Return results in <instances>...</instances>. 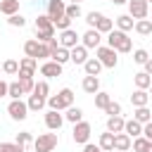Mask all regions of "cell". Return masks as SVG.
Wrapping results in <instances>:
<instances>
[{
    "label": "cell",
    "instance_id": "cell-1",
    "mask_svg": "<svg viewBox=\"0 0 152 152\" xmlns=\"http://www.w3.org/2000/svg\"><path fill=\"white\" fill-rule=\"evenodd\" d=\"M107 45L109 48H114L116 52H133V40L128 38V33L126 31H121V28H112L109 33H107Z\"/></svg>",
    "mask_w": 152,
    "mask_h": 152
},
{
    "label": "cell",
    "instance_id": "cell-2",
    "mask_svg": "<svg viewBox=\"0 0 152 152\" xmlns=\"http://www.w3.org/2000/svg\"><path fill=\"white\" fill-rule=\"evenodd\" d=\"M74 104V90L71 88H62L57 95H50L48 97V109H57V112H64Z\"/></svg>",
    "mask_w": 152,
    "mask_h": 152
},
{
    "label": "cell",
    "instance_id": "cell-3",
    "mask_svg": "<svg viewBox=\"0 0 152 152\" xmlns=\"http://www.w3.org/2000/svg\"><path fill=\"white\" fill-rule=\"evenodd\" d=\"M36 38L40 43H48L50 38H55V24L48 14H38L36 19Z\"/></svg>",
    "mask_w": 152,
    "mask_h": 152
},
{
    "label": "cell",
    "instance_id": "cell-4",
    "mask_svg": "<svg viewBox=\"0 0 152 152\" xmlns=\"http://www.w3.org/2000/svg\"><path fill=\"white\" fill-rule=\"evenodd\" d=\"M59 142V135L52 131V133H40L38 138H33V150L36 152H52Z\"/></svg>",
    "mask_w": 152,
    "mask_h": 152
},
{
    "label": "cell",
    "instance_id": "cell-5",
    "mask_svg": "<svg viewBox=\"0 0 152 152\" xmlns=\"http://www.w3.org/2000/svg\"><path fill=\"white\" fill-rule=\"evenodd\" d=\"M95 57L102 62L104 69H114V66L119 64V52H116L114 48H109V45H100V48L95 50Z\"/></svg>",
    "mask_w": 152,
    "mask_h": 152
},
{
    "label": "cell",
    "instance_id": "cell-6",
    "mask_svg": "<svg viewBox=\"0 0 152 152\" xmlns=\"http://www.w3.org/2000/svg\"><path fill=\"white\" fill-rule=\"evenodd\" d=\"M90 133H93V126H90L88 121H78V124H74L71 138H74V142H78V145H86V142L90 140Z\"/></svg>",
    "mask_w": 152,
    "mask_h": 152
},
{
    "label": "cell",
    "instance_id": "cell-7",
    "mask_svg": "<svg viewBox=\"0 0 152 152\" xmlns=\"http://www.w3.org/2000/svg\"><path fill=\"white\" fill-rule=\"evenodd\" d=\"M128 14L138 21V19H147L150 14V2L147 0H128Z\"/></svg>",
    "mask_w": 152,
    "mask_h": 152
},
{
    "label": "cell",
    "instance_id": "cell-8",
    "mask_svg": "<svg viewBox=\"0 0 152 152\" xmlns=\"http://www.w3.org/2000/svg\"><path fill=\"white\" fill-rule=\"evenodd\" d=\"M7 114H10L14 121H24V119L28 116V104H26L24 100H12V102L7 104Z\"/></svg>",
    "mask_w": 152,
    "mask_h": 152
},
{
    "label": "cell",
    "instance_id": "cell-9",
    "mask_svg": "<svg viewBox=\"0 0 152 152\" xmlns=\"http://www.w3.org/2000/svg\"><path fill=\"white\" fill-rule=\"evenodd\" d=\"M81 45H86L88 50H97L102 45V33L97 28H88L83 36H81Z\"/></svg>",
    "mask_w": 152,
    "mask_h": 152
},
{
    "label": "cell",
    "instance_id": "cell-10",
    "mask_svg": "<svg viewBox=\"0 0 152 152\" xmlns=\"http://www.w3.org/2000/svg\"><path fill=\"white\" fill-rule=\"evenodd\" d=\"M62 69H64V64H59V62H55V59H45V62L40 64V76H45V78H57V76H62Z\"/></svg>",
    "mask_w": 152,
    "mask_h": 152
},
{
    "label": "cell",
    "instance_id": "cell-11",
    "mask_svg": "<svg viewBox=\"0 0 152 152\" xmlns=\"http://www.w3.org/2000/svg\"><path fill=\"white\" fill-rule=\"evenodd\" d=\"M64 121H66L64 114H59L57 109H48L45 112V126H48V131H59Z\"/></svg>",
    "mask_w": 152,
    "mask_h": 152
},
{
    "label": "cell",
    "instance_id": "cell-12",
    "mask_svg": "<svg viewBox=\"0 0 152 152\" xmlns=\"http://www.w3.org/2000/svg\"><path fill=\"white\" fill-rule=\"evenodd\" d=\"M38 69V59L36 57H21L19 59V74L17 76H33Z\"/></svg>",
    "mask_w": 152,
    "mask_h": 152
},
{
    "label": "cell",
    "instance_id": "cell-13",
    "mask_svg": "<svg viewBox=\"0 0 152 152\" xmlns=\"http://www.w3.org/2000/svg\"><path fill=\"white\" fill-rule=\"evenodd\" d=\"M78 40H81V36H78L74 28H66V31L59 33V45H62V48H69V50H71V48L78 45Z\"/></svg>",
    "mask_w": 152,
    "mask_h": 152
},
{
    "label": "cell",
    "instance_id": "cell-14",
    "mask_svg": "<svg viewBox=\"0 0 152 152\" xmlns=\"http://www.w3.org/2000/svg\"><path fill=\"white\" fill-rule=\"evenodd\" d=\"M50 19H57L62 14H66V2L64 0H48V12H45Z\"/></svg>",
    "mask_w": 152,
    "mask_h": 152
},
{
    "label": "cell",
    "instance_id": "cell-15",
    "mask_svg": "<svg viewBox=\"0 0 152 152\" xmlns=\"http://www.w3.org/2000/svg\"><path fill=\"white\" fill-rule=\"evenodd\" d=\"M81 88H83V93H88V95H95V93H100V78L97 76H83V81H81Z\"/></svg>",
    "mask_w": 152,
    "mask_h": 152
},
{
    "label": "cell",
    "instance_id": "cell-16",
    "mask_svg": "<svg viewBox=\"0 0 152 152\" xmlns=\"http://www.w3.org/2000/svg\"><path fill=\"white\" fill-rule=\"evenodd\" d=\"M147 102H150V90L135 88L133 95H131V104H133V107H147Z\"/></svg>",
    "mask_w": 152,
    "mask_h": 152
},
{
    "label": "cell",
    "instance_id": "cell-17",
    "mask_svg": "<svg viewBox=\"0 0 152 152\" xmlns=\"http://www.w3.org/2000/svg\"><path fill=\"white\" fill-rule=\"evenodd\" d=\"M131 145H133V138L128 133H114V150L126 152V150H131Z\"/></svg>",
    "mask_w": 152,
    "mask_h": 152
},
{
    "label": "cell",
    "instance_id": "cell-18",
    "mask_svg": "<svg viewBox=\"0 0 152 152\" xmlns=\"http://www.w3.org/2000/svg\"><path fill=\"white\" fill-rule=\"evenodd\" d=\"M71 62L83 66V64L88 62V48H86V45H81V43H78L76 48H71Z\"/></svg>",
    "mask_w": 152,
    "mask_h": 152
},
{
    "label": "cell",
    "instance_id": "cell-19",
    "mask_svg": "<svg viewBox=\"0 0 152 152\" xmlns=\"http://www.w3.org/2000/svg\"><path fill=\"white\" fill-rule=\"evenodd\" d=\"M124 126H126V119H124L121 114L107 116V131H109V133H124Z\"/></svg>",
    "mask_w": 152,
    "mask_h": 152
},
{
    "label": "cell",
    "instance_id": "cell-20",
    "mask_svg": "<svg viewBox=\"0 0 152 152\" xmlns=\"http://www.w3.org/2000/svg\"><path fill=\"white\" fill-rule=\"evenodd\" d=\"M102 69H104V66H102V62H100L97 57H88V62L83 64V71H86L88 76H100Z\"/></svg>",
    "mask_w": 152,
    "mask_h": 152
},
{
    "label": "cell",
    "instance_id": "cell-21",
    "mask_svg": "<svg viewBox=\"0 0 152 152\" xmlns=\"http://www.w3.org/2000/svg\"><path fill=\"white\" fill-rule=\"evenodd\" d=\"M133 83H135V88H142V90H147L150 86H152V76L142 69V71H138V74H133Z\"/></svg>",
    "mask_w": 152,
    "mask_h": 152
},
{
    "label": "cell",
    "instance_id": "cell-22",
    "mask_svg": "<svg viewBox=\"0 0 152 152\" xmlns=\"http://www.w3.org/2000/svg\"><path fill=\"white\" fill-rule=\"evenodd\" d=\"M50 59H55V62H59V64H66V62H71V50L69 48H55L52 50V57Z\"/></svg>",
    "mask_w": 152,
    "mask_h": 152
},
{
    "label": "cell",
    "instance_id": "cell-23",
    "mask_svg": "<svg viewBox=\"0 0 152 152\" xmlns=\"http://www.w3.org/2000/svg\"><path fill=\"white\" fill-rule=\"evenodd\" d=\"M133 152H152V140H147L145 135H138L133 138Z\"/></svg>",
    "mask_w": 152,
    "mask_h": 152
},
{
    "label": "cell",
    "instance_id": "cell-24",
    "mask_svg": "<svg viewBox=\"0 0 152 152\" xmlns=\"http://www.w3.org/2000/svg\"><path fill=\"white\" fill-rule=\"evenodd\" d=\"M114 24H116V28H121V31H126V33H128V31H133L135 19H133L131 14H121V17H116V21H114Z\"/></svg>",
    "mask_w": 152,
    "mask_h": 152
},
{
    "label": "cell",
    "instance_id": "cell-25",
    "mask_svg": "<svg viewBox=\"0 0 152 152\" xmlns=\"http://www.w3.org/2000/svg\"><path fill=\"white\" fill-rule=\"evenodd\" d=\"M124 133H128L131 138H138V135H142V124L135 121V119H128L126 126H124Z\"/></svg>",
    "mask_w": 152,
    "mask_h": 152
},
{
    "label": "cell",
    "instance_id": "cell-26",
    "mask_svg": "<svg viewBox=\"0 0 152 152\" xmlns=\"http://www.w3.org/2000/svg\"><path fill=\"white\" fill-rule=\"evenodd\" d=\"M133 31L138 36H152V19H138L135 26H133Z\"/></svg>",
    "mask_w": 152,
    "mask_h": 152
},
{
    "label": "cell",
    "instance_id": "cell-27",
    "mask_svg": "<svg viewBox=\"0 0 152 152\" xmlns=\"http://www.w3.org/2000/svg\"><path fill=\"white\" fill-rule=\"evenodd\" d=\"M38 50H40V40L38 38H31V40L24 43V55L26 57H36L38 59Z\"/></svg>",
    "mask_w": 152,
    "mask_h": 152
},
{
    "label": "cell",
    "instance_id": "cell-28",
    "mask_svg": "<svg viewBox=\"0 0 152 152\" xmlns=\"http://www.w3.org/2000/svg\"><path fill=\"white\" fill-rule=\"evenodd\" d=\"M26 104H28V112H40V109L48 104V100H43V97H38L36 93H31L28 100H26Z\"/></svg>",
    "mask_w": 152,
    "mask_h": 152
},
{
    "label": "cell",
    "instance_id": "cell-29",
    "mask_svg": "<svg viewBox=\"0 0 152 152\" xmlns=\"http://www.w3.org/2000/svg\"><path fill=\"white\" fill-rule=\"evenodd\" d=\"M133 119H135V121H140V124L145 126V124H150V121H152V112H150L147 107H135V109H133Z\"/></svg>",
    "mask_w": 152,
    "mask_h": 152
},
{
    "label": "cell",
    "instance_id": "cell-30",
    "mask_svg": "<svg viewBox=\"0 0 152 152\" xmlns=\"http://www.w3.org/2000/svg\"><path fill=\"white\" fill-rule=\"evenodd\" d=\"M0 12L7 14V17L17 14L19 12V0H0Z\"/></svg>",
    "mask_w": 152,
    "mask_h": 152
},
{
    "label": "cell",
    "instance_id": "cell-31",
    "mask_svg": "<svg viewBox=\"0 0 152 152\" xmlns=\"http://www.w3.org/2000/svg\"><path fill=\"white\" fill-rule=\"evenodd\" d=\"M64 112H66V114H64V119H66V121H71V124L83 121V109H81V107H74V104H71V107H69V109H64Z\"/></svg>",
    "mask_w": 152,
    "mask_h": 152
},
{
    "label": "cell",
    "instance_id": "cell-32",
    "mask_svg": "<svg viewBox=\"0 0 152 152\" xmlns=\"http://www.w3.org/2000/svg\"><path fill=\"white\" fill-rule=\"evenodd\" d=\"M97 145L104 150V152H112L114 150V133H100V140H97Z\"/></svg>",
    "mask_w": 152,
    "mask_h": 152
},
{
    "label": "cell",
    "instance_id": "cell-33",
    "mask_svg": "<svg viewBox=\"0 0 152 152\" xmlns=\"http://www.w3.org/2000/svg\"><path fill=\"white\" fill-rule=\"evenodd\" d=\"M19 86H21L24 95H31L36 88V81H33V76H19Z\"/></svg>",
    "mask_w": 152,
    "mask_h": 152
},
{
    "label": "cell",
    "instance_id": "cell-34",
    "mask_svg": "<svg viewBox=\"0 0 152 152\" xmlns=\"http://www.w3.org/2000/svg\"><path fill=\"white\" fill-rule=\"evenodd\" d=\"M95 28H97L100 33H109V31L114 28V21H112L109 17H104V14H102V17H100V21L95 24Z\"/></svg>",
    "mask_w": 152,
    "mask_h": 152
},
{
    "label": "cell",
    "instance_id": "cell-35",
    "mask_svg": "<svg viewBox=\"0 0 152 152\" xmlns=\"http://www.w3.org/2000/svg\"><path fill=\"white\" fill-rule=\"evenodd\" d=\"M109 102H112V95H109V93H104V90L95 93V107H97V109H104Z\"/></svg>",
    "mask_w": 152,
    "mask_h": 152
},
{
    "label": "cell",
    "instance_id": "cell-36",
    "mask_svg": "<svg viewBox=\"0 0 152 152\" xmlns=\"http://www.w3.org/2000/svg\"><path fill=\"white\" fill-rule=\"evenodd\" d=\"M66 17H69V19H78V17H83L81 2H69V5H66Z\"/></svg>",
    "mask_w": 152,
    "mask_h": 152
},
{
    "label": "cell",
    "instance_id": "cell-37",
    "mask_svg": "<svg viewBox=\"0 0 152 152\" xmlns=\"http://www.w3.org/2000/svg\"><path fill=\"white\" fill-rule=\"evenodd\" d=\"M71 21H74V19H69L66 14H62V17L52 19V24H55V28H57V31H66V28H71Z\"/></svg>",
    "mask_w": 152,
    "mask_h": 152
},
{
    "label": "cell",
    "instance_id": "cell-38",
    "mask_svg": "<svg viewBox=\"0 0 152 152\" xmlns=\"http://www.w3.org/2000/svg\"><path fill=\"white\" fill-rule=\"evenodd\" d=\"M33 93H36L38 97L48 100V97H50V86H48V81H38V83H36V88H33Z\"/></svg>",
    "mask_w": 152,
    "mask_h": 152
},
{
    "label": "cell",
    "instance_id": "cell-39",
    "mask_svg": "<svg viewBox=\"0 0 152 152\" xmlns=\"http://www.w3.org/2000/svg\"><path fill=\"white\" fill-rule=\"evenodd\" d=\"M2 71L10 74V76L19 74V62H17V59H5V62H2Z\"/></svg>",
    "mask_w": 152,
    "mask_h": 152
},
{
    "label": "cell",
    "instance_id": "cell-40",
    "mask_svg": "<svg viewBox=\"0 0 152 152\" xmlns=\"http://www.w3.org/2000/svg\"><path fill=\"white\" fill-rule=\"evenodd\" d=\"M150 59V52L145 50V48H138V50H133V62L135 64H145Z\"/></svg>",
    "mask_w": 152,
    "mask_h": 152
},
{
    "label": "cell",
    "instance_id": "cell-41",
    "mask_svg": "<svg viewBox=\"0 0 152 152\" xmlns=\"http://www.w3.org/2000/svg\"><path fill=\"white\" fill-rule=\"evenodd\" d=\"M7 95H10L12 100H21V95H24V90H21V86H19V81H14V83H10V88H7Z\"/></svg>",
    "mask_w": 152,
    "mask_h": 152
},
{
    "label": "cell",
    "instance_id": "cell-42",
    "mask_svg": "<svg viewBox=\"0 0 152 152\" xmlns=\"http://www.w3.org/2000/svg\"><path fill=\"white\" fill-rule=\"evenodd\" d=\"M7 24H10V26H17V28H24V26H26V19H24V17L17 12V14L7 17Z\"/></svg>",
    "mask_w": 152,
    "mask_h": 152
},
{
    "label": "cell",
    "instance_id": "cell-43",
    "mask_svg": "<svg viewBox=\"0 0 152 152\" xmlns=\"http://www.w3.org/2000/svg\"><path fill=\"white\" fill-rule=\"evenodd\" d=\"M100 17H102V12H95V10L88 12V14H86V24H88V28H95V24L100 21Z\"/></svg>",
    "mask_w": 152,
    "mask_h": 152
},
{
    "label": "cell",
    "instance_id": "cell-44",
    "mask_svg": "<svg viewBox=\"0 0 152 152\" xmlns=\"http://www.w3.org/2000/svg\"><path fill=\"white\" fill-rule=\"evenodd\" d=\"M102 112H104V114H109V116H116V114H121V104L112 100V102H109V104H107Z\"/></svg>",
    "mask_w": 152,
    "mask_h": 152
},
{
    "label": "cell",
    "instance_id": "cell-45",
    "mask_svg": "<svg viewBox=\"0 0 152 152\" xmlns=\"http://www.w3.org/2000/svg\"><path fill=\"white\" fill-rule=\"evenodd\" d=\"M31 140H33V135H31L28 131H19V133H17V142H19V145H28Z\"/></svg>",
    "mask_w": 152,
    "mask_h": 152
},
{
    "label": "cell",
    "instance_id": "cell-46",
    "mask_svg": "<svg viewBox=\"0 0 152 152\" xmlns=\"http://www.w3.org/2000/svg\"><path fill=\"white\" fill-rule=\"evenodd\" d=\"M26 150V145H19L17 140L14 142H7V152H24Z\"/></svg>",
    "mask_w": 152,
    "mask_h": 152
},
{
    "label": "cell",
    "instance_id": "cell-47",
    "mask_svg": "<svg viewBox=\"0 0 152 152\" xmlns=\"http://www.w3.org/2000/svg\"><path fill=\"white\" fill-rule=\"evenodd\" d=\"M83 152H104L100 145H93V142H86L83 145Z\"/></svg>",
    "mask_w": 152,
    "mask_h": 152
},
{
    "label": "cell",
    "instance_id": "cell-48",
    "mask_svg": "<svg viewBox=\"0 0 152 152\" xmlns=\"http://www.w3.org/2000/svg\"><path fill=\"white\" fill-rule=\"evenodd\" d=\"M142 135H145V138H147V140H152V121H150V124H145V126H142Z\"/></svg>",
    "mask_w": 152,
    "mask_h": 152
},
{
    "label": "cell",
    "instance_id": "cell-49",
    "mask_svg": "<svg viewBox=\"0 0 152 152\" xmlns=\"http://www.w3.org/2000/svg\"><path fill=\"white\" fill-rule=\"evenodd\" d=\"M7 88H10V83H5V81L0 78V97H5V95H7Z\"/></svg>",
    "mask_w": 152,
    "mask_h": 152
},
{
    "label": "cell",
    "instance_id": "cell-50",
    "mask_svg": "<svg viewBox=\"0 0 152 152\" xmlns=\"http://www.w3.org/2000/svg\"><path fill=\"white\" fill-rule=\"evenodd\" d=\"M142 66H145V71H147V74H150V76H152V57H150V59H147V62H145V64H142Z\"/></svg>",
    "mask_w": 152,
    "mask_h": 152
},
{
    "label": "cell",
    "instance_id": "cell-51",
    "mask_svg": "<svg viewBox=\"0 0 152 152\" xmlns=\"http://www.w3.org/2000/svg\"><path fill=\"white\" fill-rule=\"evenodd\" d=\"M114 5H128V0H112Z\"/></svg>",
    "mask_w": 152,
    "mask_h": 152
},
{
    "label": "cell",
    "instance_id": "cell-52",
    "mask_svg": "<svg viewBox=\"0 0 152 152\" xmlns=\"http://www.w3.org/2000/svg\"><path fill=\"white\" fill-rule=\"evenodd\" d=\"M0 152H7V142H0Z\"/></svg>",
    "mask_w": 152,
    "mask_h": 152
},
{
    "label": "cell",
    "instance_id": "cell-53",
    "mask_svg": "<svg viewBox=\"0 0 152 152\" xmlns=\"http://www.w3.org/2000/svg\"><path fill=\"white\" fill-rule=\"evenodd\" d=\"M147 90H150V97H152V86H150V88H147Z\"/></svg>",
    "mask_w": 152,
    "mask_h": 152
},
{
    "label": "cell",
    "instance_id": "cell-54",
    "mask_svg": "<svg viewBox=\"0 0 152 152\" xmlns=\"http://www.w3.org/2000/svg\"><path fill=\"white\" fill-rule=\"evenodd\" d=\"M71 2H83V0H71Z\"/></svg>",
    "mask_w": 152,
    "mask_h": 152
},
{
    "label": "cell",
    "instance_id": "cell-55",
    "mask_svg": "<svg viewBox=\"0 0 152 152\" xmlns=\"http://www.w3.org/2000/svg\"><path fill=\"white\" fill-rule=\"evenodd\" d=\"M147 2H150V5H152V0H147Z\"/></svg>",
    "mask_w": 152,
    "mask_h": 152
},
{
    "label": "cell",
    "instance_id": "cell-56",
    "mask_svg": "<svg viewBox=\"0 0 152 152\" xmlns=\"http://www.w3.org/2000/svg\"><path fill=\"white\" fill-rule=\"evenodd\" d=\"M112 152H119V150H112Z\"/></svg>",
    "mask_w": 152,
    "mask_h": 152
},
{
    "label": "cell",
    "instance_id": "cell-57",
    "mask_svg": "<svg viewBox=\"0 0 152 152\" xmlns=\"http://www.w3.org/2000/svg\"><path fill=\"white\" fill-rule=\"evenodd\" d=\"M107 2H112V0H107Z\"/></svg>",
    "mask_w": 152,
    "mask_h": 152
},
{
    "label": "cell",
    "instance_id": "cell-58",
    "mask_svg": "<svg viewBox=\"0 0 152 152\" xmlns=\"http://www.w3.org/2000/svg\"><path fill=\"white\" fill-rule=\"evenodd\" d=\"M33 2H36V0H33Z\"/></svg>",
    "mask_w": 152,
    "mask_h": 152
}]
</instances>
